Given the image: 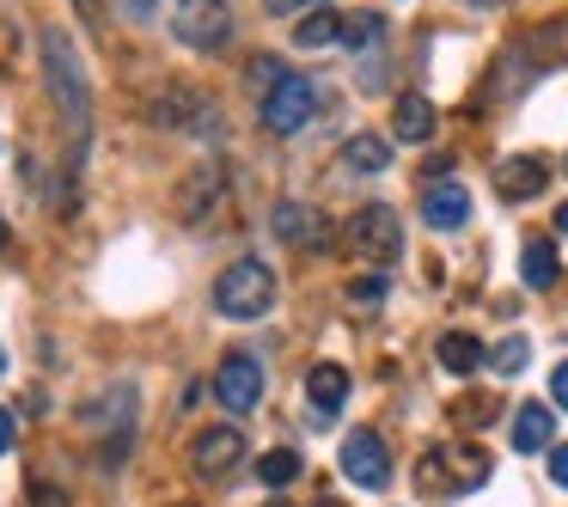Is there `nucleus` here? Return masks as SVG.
<instances>
[{"instance_id": "obj_38", "label": "nucleus", "mask_w": 568, "mask_h": 507, "mask_svg": "<svg viewBox=\"0 0 568 507\" xmlns=\"http://www.w3.org/2000/svg\"><path fill=\"white\" fill-rule=\"evenodd\" d=\"M0 239H7V221H0Z\"/></svg>"}, {"instance_id": "obj_29", "label": "nucleus", "mask_w": 568, "mask_h": 507, "mask_svg": "<svg viewBox=\"0 0 568 507\" xmlns=\"http://www.w3.org/2000/svg\"><path fill=\"white\" fill-rule=\"evenodd\" d=\"M550 397L568 409V361H562V367H550Z\"/></svg>"}, {"instance_id": "obj_11", "label": "nucleus", "mask_w": 568, "mask_h": 507, "mask_svg": "<svg viewBox=\"0 0 568 507\" xmlns=\"http://www.w3.org/2000/svg\"><path fill=\"white\" fill-rule=\"evenodd\" d=\"M275 233H282L287 245H300V251L331 245V226H324V214L306 209V202H275Z\"/></svg>"}, {"instance_id": "obj_15", "label": "nucleus", "mask_w": 568, "mask_h": 507, "mask_svg": "<svg viewBox=\"0 0 568 507\" xmlns=\"http://www.w3.org/2000/svg\"><path fill=\"white\" fill-rule=\"evenodd\" d=\"M434 123H440V116H434V104L422 99V92H404V99L392 104V135L397 141H428Z\"/></svg>"}, {"instance_id": "obj_22", "label": "nucleus", "mask_w": 568, "mask_h": 507, "mask_svg": "<svg viewBox=\"0 0 568 507\" xmlns=\"http://www.w3.org/2000/svg\"><path fill=\"white\" fill-rule=\"evenodd\" d=\"M379 38H385V19L379 13H348L343 19V38H336V43H348V50H373Z\"/></svg>"}, {"instance_id": "obj_3", "label": "nucleus", "mask_w": 568, "mask_h": 507, "mask_svg": "<svg viewBox=\"0 0 568 507\" xmlns=\"http://www.w3.org/2000/svg\"><path fill=\"white\" fill-rule=\"evenodd\" d=\"M348 245H355V257H367L373 270H385V263L404 257V221H397L385 202H367V209L348 221Z\"/></svg>"}, {"instance_id": "obj_9", "label": "nucleus", "mask_w": 568, "mask_h": 507, "mask_svg": "<svg viewBox=\"0 0 568 507\" xmlns=\"http://www.w3.org/2000/svg\"><path fill=\"white\" fill-rule=\"evenodd\" d=\"M422 221H428L434 233H458V226L470 221V196H465V184H453V178H434V184L422 190Z\"/></svg>"}, {"instance_id": "obj_35", "label": "nucleus", "mask_w": 568, "mask_h": 507, "mask_svg": "<svg viewBox=\"0 0 568 507\" xmlns=\"http://www.w3.org/2000/svg\"><path fill=\"white\" fill-rule=\"evenodd\" d=\"M74 7H80V13H92V0H74Z\"/></svg>"}, {"instance_id": "obj_8", "label": "nucleus", "mask_w": 568, "mask_h": 507, "mask_svg": "<svg viewBox=\"0 0 568 507\" xmlns=\"http://www.w3.org/2000/svg\"><path fill=\"white\" fill-rule=\"evenodd\" d=\"M245 428H202L196 446H190V465L202 470V477H226L233 465H245Z\"/></svg>"}, {"instance_id": "obj_2", "label": "nucleus", "mask_w": 568, "mask_h": 507, "mask_svg": "<svg viewBox=\"0 0 568 507\" xmlns=\"http://www.w3.org/2000/svg\"><path fill=\"white\" fill-rule=\"evenodd\" d=\"M270 306H275V270L270 263L245 257V263H233V270H221V282H214V312H221V318L251 324Z\"/></svg>"}, {"instance_id": "obj_30", "label": "nucleus", "mask_w": 568, "mask_h": 507, "mask_svg": "<svg viewBox=\"0 0 568 507\" xmlns=\"http://www.w3.org/2000/svg\"><path fill=\"white\" fill-rule=\"evenodd\" d=\"M550 477L568 489V446H550Z\"/></svg>"}, {"instance_id": "obj_28", "label": "nucleus", "mask_w": 568, "mask_h": 507, "mask_svg": "<svg viewBox=\"0 0 568 507\" xmlns=\"http://www.w3.org/2000/svg\"><path fill=\"white\" fill-rule=\"evenodd\" d=\"M153 7H160V0H116V13H123L129 26H141V19L153 13Z\"/></svg>"}, {"instance_id": "obj_27", "label": "nucleus", "mask_w": 568, "mask_h": 507, "mask_svg": "<svg viewBox=\"0 0 568 507\" xmlns=\"http://www.w3.org/2000/svg\"><path fill=\"white\" fill-rule=\"evenodd\" d=\"M251 80H257V87H275V80H282V62H275V55H257V62H251Z\"/></svg>"}, {"instance_id": "obj_10", "label": "nucleus", "mask_w": 568, "mask_h": 507, "mask_svg": "<svg viewBox=\"0 0 568 507\" xmlns=\"http://www.w3.org/2000/svg\"><path fill=\"white\" fill-rule=\"evenodd\" d=\"M544 184H550V165H544L538 153H514V160H501V172H495V196L501 202H531V196H544Z\"/></svg>"}, {"instance_id": "obj_25", "label": "nucleus", "mask_w": 568, "mask_h": 507, "mask_svg": "<svg viewBox=\"0 0 568 507\" xmlns=\"http://www.w3.org/2000/svg\"><path fill=\"white\" fill-rule=\"evenodd\" d=\"M348 294H355L361 306H373V300H385V270H373V275H361V282H348Z\"/></svg>"}, {"instance_id": "obj_12", "label": "nucleus", "mask_w": 568, "mask_h": 507, "mask_svg": "<svg viewBox=\"0 0 568 507\" xmlns=\"http://www.w3.org/2000/svg\"><path fill=\"white\" fill-rule=\"evenodd\" d=\"M336 165L355 172V178H379V172H392V141L385 135H348L343 153H336Z\"/></svg>"}, {"instance_id": "obj_31", "label": "nucleus", "mask_w": 568, "mask_h": 507, "mask_svg": "<svg viewBox=\"0 0 568 507\" xmlns=\"http://www.w3.org/2000/svg\"><path fill=\"white\" fill-rule=\"evenodd\" d=\"M13 434H19L13 428V409H0V453H13Z\"/></svg>"}, {"instance_id": "obj_16", "label": "nucleus", "mask_w": 568, "mask_h": 507, "mask_svg": "<svg viewBox=\"0 0 568 507\" xmlns=\"http://www.w3.org/2000/svg\"><path fill=\"white\" fill-rule=\"evenodd\" d=\"M519 275H526V287H531V294L556 287L562 263H556V245H550V239H526V251H519Z\"/></svg>"}, {"instance_id": "obj_19", "label": "nucleus", "mask_w": 568, "mask_h": 507, "mask_svg": "<svg viewBox=\"0 0 568 507\" xmlns=\"http://www.w3.org/2000/svg\"><path fill=\"white\" fill-rule=\"evenodd\" d=\"M336 38H343V19H336L331 7H318V13H306V19L294 26V43H300V50H324V43H336Z\"/></svg>"}, {"instance_id": "obj_6", "label": "nucleus", "mask_w": 568, "mask_h": 507, "mask_svg": "<svg viewBox=\"0 0 568 507\" xmlns=\"http://www.w3.org/2000/svg\"><path fill=\"white\" fill-rule=\"evenodd\" d=\"M214 397H221L226 416H251V409H257V397H263L257 355H226L221 373H214Z\"/></svg>"}, {"instance_id": "obj_24", "label": "nucleus", "mask_w": 568, "mask_h": 507, "mask_svg": "<svg viewBox=\"0 0 568 507\" xmlns=\"http://www.w3.org/2000/svg\"><path fill=\"white\" fill-rule=\"evenodd\" d=\"M129 404H135V392L123 385V392L111 397V409H129ZM92 428H116V440H129V416H104V409H99V416H92Z\"/></svg>"}, {"instance_id": "obj_4", "label": "nucleus", "mask_w": 568, "mask_h": 507, "mask_svg": "<svg viewBox=\"0 0 568 507\" xmlns=\"http://www.w3.org/2000/svg\"><path fill=\"white\" fill-rule=\"evenodd\" d=\"M312 116H318V87H312L306 74H282L263 92V123H270L275 135H300Z\"/></svg>"}, {"instance_id": "obj_37", "label": "nucleus", "mask_w": 568, "mask_h": 507, "mask_svg": "<svg viewBox=\"0 0 568 507\" xmlns=\"http://www.w3.org/2000/svg\"><path fill=\"white\" fill-rule=\"evenodd\" d=\"M263 507H287V501H263Z\"/></svg>"}, {"instance_id": "obj_21", "label": "nucleus", "mask_w": 568, "mask_h": 507, "mask_svg": "<svg viewBox=\"0 0 568 507\" xmlns=\"http://www.w3.org/2000/svg\"><path fill=\"white\" fill-rule=\"evenodd\" d=\"M214 196H221V165H202V172H196V184L184 190V214H190V221H202Z\"/></svg>"}, {"instance_id": "obj_39", "label": "nucleus", "mask_w": 568, "mask_h": 507, "mask_svg": "<svg viewBox=\"0 0 568 507\" xmlns=\"http://www.w3.org/2000/svg\"><path fill=\"white\" fill-rule=\"evenodd\" d=\"M318 507H336V501H318Z\"/></svg>"}, {"instance_id": "obj_17", "label": "nucleus", "mask_w": 568, "mask_h": 507, "mask_svg": "<svg viewBox=\"0 0 568 507\" xmlns=\"http://www.w3.org/2000/svg\"><path fill=\"white\" fill-rule=\"evenodd\" d=\"M446 465V477H440V489H477V483H489V453H477V446H458V453H440Z\"/></svg>"}, {"instance_id": "obj_5", "label": "nucleus", "mask_w": 568, "mask_h": 507, "mask_svg": "<svg viewBox=\"0 0 568 507\" xmlns=\"http://www.w3.org/2000/svg\"><path fill=\"white\" fill-rule=\"evenodd\" d=\"M172 31L190 50H221L226 31H233V7H226V0H178Z\"/></svg>"}, {"instance_id": "obj_1", "label": "nucleus", "mask_w": 568, "mask_h": 507, "mask_svg": "<svg viewBox=\"0 0 568 507\" xmlns=\"http://www.w3.org/2000/svg\"><path fill=\"white\" fill-rule=\"evenodd\" d=\"M43 74H50V99L55 111L68 116L74 135H87V116H92V99H87V74H80V55L62 31H43Z\"/></svg>"}, {"instance_id": "obj_14", "label": "nucleus", "mask_w": 568, "mask_h": 507, "mask_svg": "<svg viewBox=\"0 0 568 507\" xmlns=\"http://www.w3.org/2000/svg\"><path fill=\"white\" fill-rule=\"evenodd\" d=\"M550 440H556L550 404H519L514 409V453H544Z\"/></svg>"}, {"instance_id": "obj_36", "label": "nucleus", "mask_w": 568, "mask_h": 507, "mask_svg": "<svg viewBox=\"0 0 568 507\" xmlns=\"http://www.w3.org/2000/svg\"><path fill=\"white\" fill-rule=\"evenodd\" d=\"M0 373H7V348H0Z\"/></svg>"}, {"instance_id": "obj_33", "label": "nucleus", "mask_w": 568, "mask_h": 507, "mask_svg": "<svg viewBox=\"0 0 568 507\" xmlns=\"http://www.w3.org/2000/svg\"><path fill=\"white\" fill-rule=\"evenodd\" d=\"M300 7H306V0H263V13H275V19H282V13H300Z\"/></svg>"}, {"instance_id": "obj_7", "label": "nucleus", "mask_w": 568, "mask_h": 507, "mask_svg": "<svg viewBox=\"0 0 568 507\" xmlns=\"http://www.w3.org/2000/svg\"><path fill=\"white\" fill-rule=\"evenodd\" d=\"M343 477L361 483V489H385L392 483V453H385V440L373 428H355L343 440Z\"/></svg>"}, {"instance_id": "obj_18", "label": "nucleus", "mask_w": 568, "mask_h": 507, "mask_svg": "<svg viewBox=\"0 0 568 507\" xmlns=\"http://www.w3.org/2000/svg\"><path fill=\"white\" fill-rule=\"evenodd\" d=\"M483 361H489V355H483V343H477L470 331H446V336H440V367H446V373H458V379H465V373L483 367Z\"/></svg>"}, {"instance_id": "obj_23", "label": "nucleus", "mask_w": 568, "mask_h": 507, "mask_svg": "<svg viewBox=\"0 0 568 507\" xmlns=\"http://www.w3.org/2000/svg\"><path fill=\"white\" fill-rule=\"evenodd\" d=\"M495 373H501V379H514V373H526V361H531V343H526V336H507V343L501 348H495Z\"/></svg>"}, {"instance_id": "obj_20", "label": "nucleus", "mask_w": 568, "mask_h": 507, "mask_svg": "<svg viewBox=\"0 0 568 507\" xmlns=\"http://www.w3.org/2000/svg\"><path fill=\"white\" fill-rule=\"evenodd\" d=\"M257 477L270 483V489H287V483L300 477V453H294V446H275V453H263V458H257Z\"/></svg>"}, {"instance_id": "obj_26", "label": "nucleus", "mask_w": 568, "mask_h": 507, "mask_svg": "<svg viewBox=\"0 0 568 507\" xmlns=\"http://www.w3.org/2000/svg\"><path fill=\"white\" fill-rule=\"evenodd\" d=\"M489 397H465V404H458V422H465V428H483V422H489Z\"/></svg>"}, {"instance_id": "obj_32", "label": "nucleus", "mask_w": 568, "mask_h": 507, "mask_svg": "<svg viewBox=\"0 0 568 507\" xmlns=\"http://www.w3.org/2000/svg\"><path fill=\"white\" fill-rule=\"evenodd\" d=\"M31 507H68V495L62 489H38V495H31Z\"/></svg>"}, {"instance_id": "obj_13", "label": "nucleus", "mask_w": 568, "mask_h": 507, "mask_svg": "<svg viewBox=\"0 0 568 507\" xmlns=\"http://www.w3.org/2000/svg\"><path fill=\"white\" fill-rule=\"evenodd\" d=\"M306 397H312V409H318V422L336 416V409L348 404V373L336 367V361H318V367L306 373Z\"/></svg>"}, {"instance_id": "obj_34", "label": "nucleus", "mask_w": 568, "mask_h": 507, "mask_svg": "<svg viewBox=\"0 0 568 507\" xmlns=\"http://www.w3.org/2000/svg\"><path fill=\"white\" fill-rule=\"evenodd\" d=\"M556 233L568 239V202H562V209H556Z\"/></svg>"}]
</instances>
